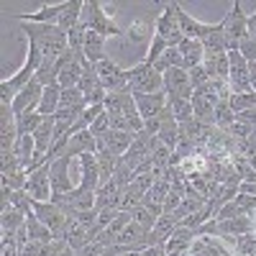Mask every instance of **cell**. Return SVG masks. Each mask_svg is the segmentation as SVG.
<instances>
[{
  "instance_id": "1",
  "label": "cell",
  "mask_w": 256,
  "mask_h": 256,
  "mask_svg": "<svg viewBox=\"0 0 256 256\" xmlns=\"http://www.w3.org/2000/svg\"><path fill=\"white\" fill-rule=\"evenodd\" d=\"M20 31L28 36L31 44L38 46L44 59H56L70 49V38L54 24H20Z\"/></svg>"
},
{
  "instance_id": "2",
  "label": "cell",
  "mask_w": 256,
  "mask_h": 256,
  "mask_svg": "<svg viewBox=\"0 0 256 256\" xmlns=\"http://www.w3.org/2000/svg\"><path fill=\"white\" fill-rule=\"evenodd\" d=\"M41 62H44V54L38 52L36 44H31L28 41V46H26V62H24V67H20L13 77H6V80H0V105H10L16 100V95L26 88V84L36 77L38 67H41Z\"/></svg>"
},
{
  "instance_id": "3",
  "label": "cell",
  "mask_w": 256,
  "mask_h": 256,
  "mask_svg": "<svg viewBox=\"0 0 256 256\" xmlns=\"http://www.w3.org/2000/svg\"><path fill=\"white\" fill-rule=\"evenodd\" d=\"M82 24L88 26V31H95L102 38H110V36H123V28L113 20V16L105 10V6L100 0H88L82 10Z\"/></svg>"
},
{
  "instance_id": "4",
  "label": "cell",
  "mask_w": 256,
  "mask_h": 256,
  "mask_svg": "<svg viewBox=\"0 0 256 256\" xmlns=\"http://www.w3.org/2000/svg\"><path fill=\"white\" fill-rule=\"evenodd\" d=\"M128 92L131 95H154L164 92V74H159L152 64L138 62L128 70Z\"/></svg>"
},
{
  "instance_id": "5",
  "label": "cell",
  "mask_w": 256,
  "mask_h": 256,
  "mask_svg": "<svg viewBox=\"0 0 256 256\" xmlns=\"http://www.w3.org/2000/svg\"><path fill=\"white\" fill-rule=\"evenodd\" d=\"M154 36L164 38L166 46H180L184 41V34L180 28V18H177V3L162 6V13L154 20Z\"/></svg>"
},
{
  "instance_id": "6",
  "label": "cell",
  "mask_w": 256,
  "mask_h": 256,
  "mask_svg": "<svg viewBox=\"0 0 256 256\" xmlns=\"http://www.w3.org/2000/svg\"><path fill=\"white\" fill-rule=\"evenodd\" d=\"M246 20L248 16L241 10V0H236L228 10L226 16L220 18V26H223V34H226V44H228V52H238V44H241V38H246Z\"/></svg>"
},
{
  "instance_id": "7",
  "label": "cell",
  "mask_w": 256,
  "mask_h": 256,
  "mask_svg": "<svg viewBox=\"0 0 256 256\" xmlns=\"http://www.w3.org/2000/svg\"><path fill=\"white\" fill-rule=\"evenodd\" d=\"M26 192L36 202H52L54 192H52V174H49V164H41L28 172Z\"/></svg>"
},
{
  "instance_id": "8",
  "label": "cell",
  "mask_w": 256,
  "mask_h": 256,
  "mask_svg": "<svg viewBox=\"0 0 256 256\" xmlns=\"http://www.w3.org/2000/svg\"><path fill=\"white\" fill-rule=\"evenodd\" d=\"M164 92H166V98L192 100V95H195V88H192V82H190V72L182 70V67L166 70V72H164Z\"/></svg>"
},
{
  "instance_id": "9",
  "label": "cell",
  "mask_w": 256,
  "mask_h": 256,
  "mask_svg": "<svg viewBox=\"0 0 256 256\" xmlns=\"http://www.w3.org/2000/svg\"><path fill=\"white\" fill-rule=\"evenodd\" d=\"M95 67H98V74H100L102 88L108 90V92L128 90V70H120L110 56H108V59H102L100 64H95Z\"/></svg>"
},
{
  "instance_id": "10",
  "label": "cell",
  "mask_w": 256,
  "mask_h": 256,
  "mask_svg": "<svg viewBox=\"0 0 256 256\" xmlns=\"http://www.w3.org/2000/svg\"><path fill=\"white\" fill-rule=\"evenodd\" d=\"M70 162H72V154L64 152L59 159L49 162V174H52V192L54 195H64V192H72L77 184H72L70 180Z\"/></svg>"
},
{
  "instance_id": "11",
  "label": "cell",
  "mask_w": 256,
  "mask_h": 256,
  "mask_svg": "<svg viewBox=\"0 0 256 256\" xmlns=\"http://www.w3.org/2000/svg\"><path fill=\"white\" fill-rule=\"evenodd\" d=\"M230 72H228V84L230 92H251V80H248V62L238 52H228Z\"/></svg>"
},
{
  "instance_id": "12",
  "label": "cell",
  "mask_w": 256,
  "mask_h": 256,
  "mask_svg": "<svg viewBox=\"0 0 256 256\" xmlns=\"http://www.w3.org/2000/svg\"><path fill=\"white\" fill-rule=\"evenodd\" d=\"M41 95H44V88H41V84H38L36 80H31V82L26 84V88L16 95V100L10 102L13 116L18 118V116H24V113H28V110H38Z\"/></svg>"
},
{
  "instance_id": "13",
  "label": "cell",
  "mask_w": 256,
  "mask_h": 256,
  "mask_svg": "<svg viewBox=\"0 0 256 256\" xmlns=\"http://www.w3.org/2000/svg\"><path fill=\"white\" fill-rule=\"evenodd\" d=\"M16 141H18L16 116H13V110H10V105H0V154L13 152Z\"/></svg>"
},
{
  "instance_id": "14",
  "label": "cell",
  "mask_w": 256,
  "mask_h": 256,
  "mask_svg": "<svg viewBox=\"0 0 256 256\" xmlns=\"http://www.w3.org/2000/svg\"><path fill=\"white\" fill-rule=\"evenodd\" d=\"M72 0H64V3H54V6H41L38 10L34 13H24V16H16L18 24H54L62 18V13L70 8Z\"/></svg>"
},
{
  "instance_id": "15",
  "label": "cell",
  "mask_w": 256,
  "mask_h": 256,
  "mask_svg": "<svg viewBox=\"0 0 256 256\" xmlns=\"http://www.w3.org/2000/svg\"><path fill=\"white\" fill-rule=\"evenodd\" d=\"M80 190L84 192H98L100 190V166L95 154H82L80 156Z\"/></svg>"
},
{
  "instance_id": "16",
  "label": "cell",
  "mask_w": 256,
  "mask_h": 256,
  "mask_svg": "<svg viewBox=\"0 0 256 256\" xmlns=\"http://www.w3.org/2000/svg\"><path fill=\"white\" fill-rule=\"evenodd\" d=\"M136 100V110L138 116L146 120H154L156 116H162V110L166 108V92H154V95H134Z\"/></svg>"
},
{
  "instance_id": "17",
  "label": "cell",
  "mask_w": 256,
  "mask_h": 256,
  "mask_svg": "<svg viewBox=\"0 0 256 256\" xmlns=\"http://www.w3.org/2000/svg\"><path fill=\"white\" fill-rule=\"evenodd\" d=\"M195 238H198V236H195V230H192V228L177 226V228L172 230V236H169L166 244H164L166 256H184V254H190L192 241H195Z\"/></svg>"
},
{
  "instance_id": "18",
  "label": "cell",
  "mask_w": 256,
  "mask_h": 256,
  "mask_svg": "<svg viewBox=\"0 0 256 256\" xmlns=\"http://www.w3.org/2000/svg\"><path fill=\"white\" fill-rule=\"evenodd\" d=\"M102 105H105V110H108L110 116H134V113H138L136 110V100H134V95L128 92V90L108 92Z\"/></svg>"
},
{
  "instance_id": "19",
  "label": "cell",
  "mask_w": 256,
  "mask_h": 256,
  "mask_svg": "<svg viewBox=\"0 0 256 256\" xmlns=\"http://www.w3.org/2000/svg\"><path fill=\"white\" fill-rule=\"evenodd\" d=\"M177 49L182 54V70H187V72L200 67L202 59H205V49H202V44H200L198 38H184Z\"/></svg>"
},
{
  "instance_id": "20",
  "label": "cell",
  "mask_w": 256,
  "mask_h": 256,
  "mask_svg": "<svg viewBox=\"0 0 256 256\" xmlns=\"http://www.w3.org/2000/svg\"><path fill=\"white\" fill-rule=\"evenodd\" d=\"M187 256H230V251L216 236H198Z\"/></svg>"
},
{
  "instance_id": "21",
  "label": "cell",
  "mask_w": 256,
  "mask_h": 256,
  "mask_svg": "<svg viewBox=\"0 0 256 256\" xmlns=\"http://www.w3.org/2000/svg\"><path fill=\"white\" fill-rule=\"evenodd\" d=\"M177 18H180V28H182L184 38H198V41H202L205 34H208L210 26H212V24H202V20H195L187 10H182L180 3H177Z\"/></svg>"
},
{
  "instance_id": "22",
  "label": "cell",
  "mask_w": 256,
  "mask_h": 256,
  "mask_svg": "<svg viewBox=\"0 0 256 256\" xmlns=\"http://www.w3.org/2000/svg\"><path fill=\"white\" fill-rule=\"evenodd\" d=\"M192 113H195V120H198V123L216 128V105H212L202 92L192 95Z\"/></svg>"
},
{
  "instance_id": "23",
  "label": "cell",
  "mask_w": 256,
  "mask_h": 256,
  "mask_svg": "<svg viewBox=\"0 0 256 256\" xmlns=\"http://www.w3.org/2000/svg\"><path fill=\"white\" fill-rule=\"evenodd\" d=\"M105 148H110L113 154H118V156H123L128 148H131V144H134V134H126V131H110L105 134V136H100L98 138Z\"/></svg>"
},
{
  "instance_id": "24",
  "label": "cell",
  "mask_w": 256,
  "mask_h": 256,
  "mask_svg": "<svg viewBox=\"0 0 256 256\" xmlns=\"http://www.w3.org/2000/svg\"><path fill=\"white\" fill-rule=\"evenodd\" d=\"M98 152V138L90 131H80L70 138L67 144V154L72 156H82V154H95Z\"/></svg>"
},
{
  "instance_id": "25",
  "label": "cell",
  "mask_w": 256,
  "mask_h": 256,
  "mask_svg": "<svg viewBox=\"0 0 256 256\" xmlns=\"http://www.w3.org/2000/svg\"><path fill=\"white\" fill-rule=\"evenodd\" d=\"M152 38H154V24L152 20H146V18H138V20H134L131 24V28L126 31V41L128 44H152Z\"/></svg>"
},
{
  "instance_id": "26",
  "label": "cell",
  "mask_w": 256,
  "mask_h": 256,
  "mask_svg": "<svg viewBox=\"0 0 256 256\" xmlns=\"http://www.w3.org/2000/svg\"><path fill=\"white\" fill-rule=\"evenodd\" d=\"M102 46H105V38L98 36L95 31H88V36H84V49H82L84 59L92 62V64H100L102 59H108V54H105Z\"/></svg>"
},
{
  "instance_id": "27",
  "label": "cell",
  "mask_w": 256,
  "mask_h": 256,
  "mask_svg": "<svg viewBox=\"0 0 256 256\" xmlns=\"http://www.w3.org/2000/svg\"><path fill=\"white\" fill-rule=\"evenodd\" d=\"M202 67H205V72H208V77H210V80H228V72H230L228 54L205 56V59H202Z\"/></svg>"
},
{
  "instance_id": "28",
  "label": "cell",
  "mask_w": 256,
  "mask_h": 256,
  "mask_svg": "<svg viewBox=\"0 0 256 256\" xmlns=\"http://www.w3.org/2000/svg\"><path fill=\"white\" fill-rule=\"evenodd\" d=\"M59 98H62V88H59V82L56 84H49V88H44V95H41V102H38V110L41 116H54L59 110Z\"/></svg>"
},
{
  "instance_id": "29",
  "label": "cell",
  "mask_w": 256,
  "mask_h": 256,
  "mask_svg": "<svg viewBox=\"0 0 256 256\" xmlns=\"http://www.w3.org/2000/svg\"><path fill=\"white\" fill-rule=\"evenodd\" d=\"M82 10H84V3H82V0H72L70 8L64 10V13H62V18L56 20V26H59L64 34H70V31L80 24V20H82Z\"/></svg>"
},
{
  "instance_id": "30",
  "label": "cell",
  "mask_w": 256,
  "mask_h": 256,
  "mask_svg": "<svg viewBox=\"0 0 256 256\" xmlns=\"http://www.w3.org/2000/svg\"><path fill=\"white\" fill-rule=\"evenodd\" d=\"M166 108L172 110L174 120L180 126L190 123L192 118H195V113H192V100H182V98H166Z\"/></svg>"
},
{
  "instance_id": "31",
  "label": "cell",
  "mask_w": 256,
  "mask_h": 256,
  "mask_svg": "<svg viewBox=\"0 0 256 256\" xmlns=\"http://www.w3.org/2000/svg\"><path fill=\"white\" fill-rule=\"evenodd\" d=\"M144 195H146V190L134 180L131 184H128L126 190H123V200H120V210H128L131 212L134 208H138L141 202H144Z\"/></svg>"
},
{
  "instance_id": "32",
  "label": "cell",
  "mask_w": 256,
  "mask_h": 256,
  "mask_svg": "<svg viewBox=\"0 0 256 256\" xmlns=\"http://www.w3.org/2000/svg\"><path fill=\"white\" fill-rule=\"evenodd\" d=\"M24 223H26V216H24V212H20L18 208H13V205L3 208V212H0V228H3V230L16 233Z\"/></svg>"
},
{
  "instance_id": "33",
  "label": "cell",
  "mask_w": 256,
  "mask_h": 256,
  "mask_svg": "<svg viewBox=\"0 0 256 256\" xmlns=\"http://www.w3.org/2000/svg\"><path fill=\"white\" fill-rule=\"evenodd\" d=\"M41 120H44V116L36 113V110H28L24 116L16 118V126H18V136H34L36 128L41 126Z\"/></svg>"
},
{
  "instance_id": "34",
  "label": "cell",
  "mask_w": 256,
  "mask_h": 256,
  "mask_svg": "<svg viewBox=\"0 0 256 256\" xmlns=\"http://www.w3.org/2000/svg\"><path fill=\"white\" fill-rule=\"evenodd\" d=\"M174 67H182V54H180L177 46H169V49L159 56V62L154 64V70H156L159 74H164L166 70H174Z\"/></svg>"
},
{
  "instance_id": "35",
  "label": "cell",
  "mask_w": 256,
  "mask_h": 256,
  "mask_svg": "<svg viewBox=\"0 0 256 256\" xmlns=\"http://www.w3.org/2000/svg\"><path fill=\"white\" fill-rule=\"evenodd\" d=\"M228 105H230V110L233 113H244V110H251V108H256V92L251 90V92H233L230 95V100H228Z\"/></svg>"
},
{
  "instance_id": "36",
  "label": "cell",
  "mask_w": 256,
  "mask_h": 256,
  "mask_svg": "<svg viewBox=\"0 0 256 256\" xmlns=\"http://www.w3.org/2000/svg\"><path fill=\"white\" fill-rule=\"evenodd\" d=\"M236 123V113L230 110L228 102H218L216 105V128L218 131H228V128Z\"/></svg>"
},
{
  "instance_id": "37",
  "label": "cell",
  "mask_w": 256,
  "mask_h": 256,
  "mask_svg": "<svg viewBox=\"0 0 256 256\" xmlns=\"http://www.w3.org/2000/svg\"><path fill=\"white\" fill-rule=\"evenodd\" d=\"M233 248H236V256H256V233L233 238Z\"/></svg>"
},
{
  "instance_id": "38",
  "label": "cell",
  "mask_w": 256,
  "mask_h": 256,
  "mask_svg": "<svg viewBox=\"0 0 256 256\" xmlns=\"http://www.w3.org/2000/svg\"><path fill=\"white\" fill-rule=\"evenodd\" d=\"M226 134H230L233 141H248V138H256V126H248L244 120H236Z\"/></svg>"
},
{
  "instance_id": "39",
  "label": "cell",
  "mask_w": 256,
  "mask_h": 256,
  "mask_svg": "<svg viewBox=\"0 0 256 256\" xmlns=\"http://www.w3.org/2000/svg\"><path fill=\"white\" fill-rule=\"evenodd\" d=\"M26 182H28L26 169H18V172H10V174H0V184L10 187V190H26Z\"/></svg>"
},
{
  "instance_id": "40",
  "label": "cell",
  "mask_w": 256,
  "mask_h": 256,
  "mask_svg": "<svg viewBox=\"0 0 256 256\" xmlns=\"http://www.w3.org/2000/svg\"><path fill=\"white\" fill-rule=\"evenodd\" d=\"M131 218H134V223H138L141 228H146V230H152L154 228V223H156V216L152 210H148L146 205H138V208H134L131 210Z\"/></svg>"
},
{
  "instance_id": "41",
  "label": "cell",
  "mask_w": 256,
  "mask_h": 256,
  "mask_svg": "<svg viewBox=\"0 0 256 256\" xmlns=\"http://www.w3.org/2000/svg\"><path fill=\"white\" fill-rule=\"evenodd\" d=\"M166 49H169V46H166V41H164V38H159V36H154V38H152V44H148V52H146L144 62L154 67V64L159 62V56H162Z\"/></svg>"
},
{
  "instance_id": "42",
  "label": "cell",
  "mask_w": 256,
  "mask_h": 256,
  "mask_svg": "<svg viewBox=\"0 0 256 256\" xmlns=\"http://www.w3.org/2000/svg\"><path fill=\"white\" fill-rule=\"evenodd\" d=\"M110 131V116H108V110L105 113H100L98 118H95V123L90 126V134L95 136V138H100V136H105Z\"/></svg>"
},
{
  "instance_id": "43",
  "label": "cell",
  "mask_w": 256,
  "mask_h": 256,
  "mask_svg": "<svg viewBox=\"0 0 256 256\" xmlns=\"http://www.w3.org/2000/svg\"><path fill=\"white\" fill-rule=\"evenodd\" d=\"M241 216H248V212H244L238 205H236V200H230V202H226L220 210H218V216H216V220H228V218H241Z\"/></svg>"
},
{
  "instance_id": "44",
  "label": "cell",
  "mask_w": 256,
  "mask_h": 256,
  "mask_svg": "<svg viewBox=\"0 0 256 256\" xmlns=\"http://www.w3.org/2000/svg\"><path fill=\"white\" fill-rule=\"evenodd\" d=\"M238 54L251 64V62H256V41L251 38V36H246V38H241V44H238Z\"/></svg>"
},
{
  "instance_id": "45",
  "label": "cell",
  "mask_w": 256,
  "mask_h": 256,
  "mask_svg": "<svg viewBox=\"0 0 256 256\" xmlns=\"http://www.w3.org/2000/svg\"><path fill=\"white\" fill-rule=\"evenodd\" d=\"M233 200H236V205L244 212H248V216H254V212H256V195H244V192H238Z\"/></svg>"
},
{
  "instance_id": "46",
  "label": "cell",
  "mask_w": 256,
  "mask_h": 256,
  "mask_svg": "<svg viewBox=\"0 0 256 256\" xmlns=\"http://www.w3.org/2000/svg\"><path fill=\"white\" fill-rule=\"evenodd\" d=\"M208 72H205V67L200 64V67H195V70H190V82H192V88L195 90H200V88H205L208 84Z\"/></svg>"
},
{
  "instance_id": "47",
  "label": "cell",
  "mask_w": 256,
  "mask_h": 256,
  "mask_svg": "<svg viewBox=\"0 0 256 256\" xmlns=\"http://www.w3.org/2000/svg\"><path fill=\"white\" fill-rule=\"evenodd\" d=\"M236 120H244V123H248V126H256V108L238 113V116H236Z\"/></svg>"
},
{
  "instance_id": "48",
  "label": "cell",
  "mask_w": 256,
  "mask_h": 256,
  "mask_svg": "<svg viewBox=\"0 0 256 256\" xmlns=\"http://www.w3.org/2000/svg\"><path fill=\"white\" fill-rule=\"evenodd\" d=\"M141 256H166V248H164V244H159V246H148Z\"/></svg>"
},
{
  "instance_id": "49",
  "label": "cell",
  "mask_w": 256,
  "mask_h": 256,
  "mask_svg": "<svg viewBox=\"0 0 256 256\" xmlns=\"http://www.w3.org/2000/svg\"><path fill=\"white\" fill-rule=\"evenodd\" d=\"M246 34L256 41V13H251V16H248V20H246Z\"/></svg>"
},
{
  "instance_id": "50",
  "label": "cell",
  "mask_w": 256,
  "mask_h": 256,
  "mask_svg": "<svg viewBox=\"0 0 256 256\" xmlns=\"http://www.w3.org/2000/svg\"><path fill=\"white\" fill-rule=\"evenodd\" d=\"M248 80H251V90L256 92V62L248 64Z\"/></svg>"
},
{
  "instance_id": "51",
  "label": "cell",
  "mask_w": 256,
  "mask_h": 256,
  "mask_svg": "<svg viewBox=\"0 0 256 256\" xmlns=\"http://www.w3.org/2000/svg\"><path fill=\"white\" fill-rule=\"evenodd\" d=\"M251 218H254V223H256V212H254V216H251Z\"/></svg>"
}]
</instances>
